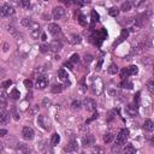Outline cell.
I'll return each mask as SVG.
<instances>
[{"instance_id": "cell-1", "label": "cell", "mask_w": 154, "mask_h": 154, "mask_svg": "<svg viewBox=\"0 0 154 154\" xmlns=\"http://www.w3.org/2000/svg\"><path fill=\"white\" fill-rule=\"evenodd\" d=\"M148 17H149V13H142L141 16H139V17L134 21L133 32H135V30H140V29L148 22Z\"/></svg>"}, {"instance_id": "cell-2", "label": "cell", "mask_w": 154, "mask_h": 154, "mask_svg": "<svg viewBox=\"0 0 154 154\" xmlns=\"http://www.w3.org/2000/svg\"><path fill=\"white\" fill-rule=\"evenodd\" d=\"M129 137V130L128 129H122L119 131V134L117 135V139H116V144L118 146H122V144H124L127 142Z\"/></svg>"}, {"instance_id": "cell-3", "label": "cell", "mask_w": 154, "mask_h": 154, "mask_svg": "<svg viewBox=\"0 0 154 154\" xmlns=\"http://www.w3.org/2000/svg\"><path fill=\"white\" fill-rule=\"evenodd\" d=\"M137 72H139V68L136 65H131V66H129V68H127V69H124L122 71V77L127 78L128 76H134Z\"/></svg>"}, {"instance_id": "cell-4", "label": "cell", "mask_w": 154, "mask_h": 154, "mask_svg": "<svg viewBox=\"0 0 154 154\" xmlns=\"http://www.w3.org/2000/svg\"><path fill=\"white\" fill-rule=\"evenodd\" d=\"M15 13V10L12 6H10L9 4H5L0 7V16L1 17H7V16H12Z\"/></svg>"}, {"instance_id": "cell-5", "label": "cell", "mask_w": 154, "mask_h": 154, "mask_svg": "<svg viewBox=\"0 0 154 154\" xmlns=\"http://www.w3.org/2000/svg\"><path fill=\"white\" fill-rule=\"evenodd\" d=\"M48 85V80L45 75H39L36 80V88L38 89H45Z\"/></svg>"}, {"instance_id": "cell-6", "label": "cell", "mask_w": 154, "mask_h": 154, "mask_svg": "<svg viewBox=\"0 0 154 154\" xmlns=\"http://www.w3.org/2000/svg\"><path fill=\"white\" fill-rule=\"evenodd\" d=\"M65 15V9L61 6H57L53 9V18L54 19H61Z\"/></svg>"}, {"instance_id": "cell-7", "label": "cell", "mask_w": 154, "mask_h": 154, "mask_svg": "<svg viewBox=\"0 0 154 154\" xmlns=\"http://www.w3.org/2000/svg\"><path fill=\"white\" fill-rule=\"evenodd\" d=\"M38 123H39V125L42 128V129H45V130H48L49 129V120H48V118L46 117V116H39V118H38Z\"/></svg>"}, {"instance_id": "cell-8", "label": "cell", "mask_w": 154, "mask_h": 154, "mask_svg": "<svg viewBox=\"0 0 154 154\" xmlns=\"http://www.w3.org/2000/svg\"><path fill=\"white\" fill-rule=\"evenodd\" d=\"M22 135H23V137L25 139V140H28V141H30V140H33L34 139V130L32 129V128H29V127H25V128H23V130H22Z\"/></svg>"}, {"instance_id": "cell-9", "label": "cell", "mask_w": 154, "mask_h": 154, "mask_svg": "<svg viewBox=\"0 0 154 154\" xmlns=\"http://www.w3.org/2000/svg\"><path fill=\"white\" fill-rule=\"evenodd\" d=\"M16 152H17V154H30V148L27 144L19 142V143H17Z\"/></svg>"}, {"instance_id": "cell-10", "label": "cell", "mask_w": 154, "mask_h": 154, "mask_svg": "<svg viewBox=\"0 0 154 154\" xmlns=\"http://www.w3.org/2000/svg\"><path fill=\"white\" fill-rule=\"evenodd\" d=\"M48 32H49L51 35L55 36V35H58L60 33V27L58 24H55V23H52V24L48 25Z\"/></svg>"}, {"instance_id": "cell-11", "label": "cell", "mask_w": 154, "mask_h": 154, "mask_svg": "<svg viewBox=\"0 0 154 154\" xmlns=\"http://www.w3.org/2000/svg\"><path fill=\"white\" fill-rule=\"evenodd\" d=\"M82 143L87 147V146H91L95 143V137L93 135H85L83 139H82Z\"/></svg>"}, {"instance_id": "cell-12", "label": "cell", "mask_w": 154, "mask_h": 154, "mask_svg": "<svg viewBox=\"0 0 154 154\" xmlns=\"http://www.w3.org/2000/svg\"><path fill=\"white\" fill-rule=\"evenodd\" d=\"M128 35H129V32H128V30H127V29H123V30H122V33H120L119 39L114 42V45H113V46H114V47H116V46H118L120 42H123V41H124V40L128 38Z\"/></svg>"}, {"instance_id": "cell-13", "label": "cell", "mask_w": 154, "mask_h": 154, "mask_svg": "<svg viewBox=\"0 0 154 154\" xmlns=\"http://www.w3.org/2000/svg\"><path fill=\"white\" fill-rule=\"evenodd\" d=\"M84 104H85V107L88 111H95L97 108V104L94 100H91V99H85L84 100Z\"/></svg>"}, {"instance_id": "cell-14", "label": "cell", "mask_w": 154, "mask_h": 154, "mask_svg": "<svg viewBox=\"0 0 154 154\" xmlns=\"http://www.w3.org/2000/svg\"><path fill=\"white\" fill-rule=\"evenodd\" d=\"M77 148H78V144H77V142H76L75 140H72V141H70V143L66 146L65 150H66V152H69V153H71V152H75V150H77Z\"/></svg>"}, {"instance_id": "cell-15", "label": "cell", "mask_w": 154, "mask_h": 154, "mask_svg": "<svg viewBox=\"0 0 154 154\" xmlns=\"http://www.w3.org/2000/svg\"><path fill=\"white\" fill-rule=\"evenodd\" d=\"M60 48H61V42H60V41H58V40L52 41V43L49 45V49H52L53 52H58Z\"/></svg>"}, {"instance_id": "cell-16", "label": "cell", "mask_w": 154, "mask_h": 154, "mask_svg": "<svg viewBox=\"0 0 154 154\" xmlns=\"http://www.w3.org/2000/svg\"><path fill=\"white\" fill-rule=\"evenodd\" d=\"M7 104V95L5 91H0V106L5 107Z\"/></svg>"}, {"instance_id": "cell-17", "label": "cell", "mask_w": 154, "mask_h": 154, "mask_svg": "<svg viewBox=\"0 0 154 154\" xmlns=\"http://www.w3.org/2000/svg\"><path fill=\"white\" fill-rule=\"evenodd\" d=\"M143 129L147 130V131H153L154 129V123L150 120V119H147L144 122V124H143Z\"/></svg>"}, {"instance_id": "cell-18", "label": "cell", "mask_w": 154, "mask_h": 154, "mask_svg": "<svg viewBox=\"0 0 154 154\" xmlns=\"http://www.w3.org/2000/svg\"><path fill=\"white\" fill-rule=\"evenodd\" d=\"M127 111H128V113L131 116V117H135L136 114H137V106L136 105H129L128 107H127Z\"/></svg>"}, {"instance_id": "cell-19", "label": "cell", "mask_w": 154, "mask_h": 154, "mask_svg": "<svg viewBox=\"0 0 154 154\" xmlns=\"http://www.w3.org/2000/svg\"><path fill=\"white\" fill-rule=\"evenodd\" d=\"M70 43L71 45H77V43H80L81 41H82V39H81V36L80 35H77V34H72L71 36H70Z\"/></svg>"}, {"instance_id": "cell-20", "label": "cell", "mask_w": 154, "mask_h": 154, "mask_svg": "<svg viewBox=\"0 0 154 154\" xmlns=\"http://www.w3.org/2000/svg\"><path fill=\"white\" fill-rule=\"evenodd\" d=\"M9 119H10V114L6 111L0 112V123H7Z\"/></svg>"}, {"instance_id": "cell-21", "label": "cell", "mask_w": 154, "mask_h": 154, "mask_svg": "<svg viewBox=\"0 0 154 154\" xmlns=\"http://www.w3.org/2000/svg\"><path fill=\"white\" fill-rule=\"evenodd\" d=\"M58 76H59V78L61 80V81H68V72L65 71V69H59V71H58Z\"/></svg>"}, {"instance_id": "cell-22", "label": "cell", "mask_w": 154, "mask_h": 154, "mask_svg": "<svg viewBox=\"0 0 154 154\" xmlns=\"http://www.w3.org/2000/svg\"><path fill=\"white\" fill-rule=\"evenodd\" d=\"M135 153H136V149H135V147H134L133 144L125 146V148H124V154H135Z\"/></svg>"}, {"instance_id": "cell-23", "label": "cell", "mask_w": 154, "mask_h": 154, "mask_svg": "<svg viewBox=\"0 0 154 154\" xmlns=\"http://www.w3.org/2000/svg\"><path fill=\"white\" fill-rule=\"evenodd\" d=\"M113 140H114V135H113V134L107 133V134L104 135V142H105V143H111Z\"/></svg>"}, {"instance_id": "cell-24", "label": "cell", "mask_w": 154, "mask_h": 154, "mask_svg": "<svg viewBox=\"0 0 154 154\" xmlns=\"http://www.w3.org/2000/svg\"><path fill=\"white\" fill-rule=\"evenodd\" d=\"M142 64H143L144 66H147V68H150L152 64H153V59H152V57H146L144 59H142Z\"/></svg>"}, {"instance_id": "cell-25", "label": "cell", "mask_w": 154, "mask_h": 154, "mask_svg": "<svg viewBox=\"0 0 154 154\" xmlns=\"http://www.w3.org/2000/svg\"><path fill=\"white\" fill-rule=\"evenodd\" d=\"M107 71H108L110 75H116V74L118 72V66H117L116 64H111V65L108 66Z\"/></svg>"}, {"instance_id": "cell-26", "label": "cell", "mask_w": 154, "mask_h": 154, "mask_svg": "<svg viewBox=\"0 0 154 154\" xmlns=\"http://www.w3.org/2000/svg\"><path fill=\"white\" fill-rule=\"evenodd\" d=\"M120 10H122V11H124V12L130 11V10H131V3H130V1H125V3H123V4H122Z\"/></svg>"}, {"instance_id": "cell-27", "label": "cell", "mask_w": 154, "mask_h": 154, "mask_svg": "<svg viewBox=\"0 0 154 154\" xmlns=\"http://www.w3.org/2000/svg\"><path fill=\"white\" fill-rule=\"evenodd\" d=\"M59 142H60V136H59L58 134H53V135H52V140H51L52 146H57Z\"/></svg>"}, {"instance_id": "cell-28", "label": "cell", "mask_w": 154, "mask_h": 154, "mask_svg": "<svg viewBox=\"0 0 154 154\" xmlns=\"http://www.w3.org/2000/svg\"><path fill=\"white\" fill-rule=\"evenodd\" d=\"M147 88H148V90H149V93L153 95V94H154V81H153L152 78L148 81V83H147Z\"/></svg>"}, {"instance_id": "cell-29", "label": "cell", "mask_w": 154, "mask_h": 154, "mask_svg": "<svg viewBox=\"0 0 154 154\" xmlns=\"http://www.w3.org/2000/svg\"><path fill=\"white\" fill-rule=\"evenodd\" d=\"M19 95H21V94H19V91H18V90L15 88V89H12V91H11V95H10V97H11L13 100H17V99H19Z\"/></svg>"}, {"instance_id": "cell-30", "label": "cell", "mask_w": 154, "mask_h": 154, "mask_svg": "<svg viewBox=\"0 0 154 154\" xmlns=\"http://www.w3.org/2000/svg\"><path fill=\"white\" fill-rule=\"evenodd\" d=\"M80 61V55L78 54H72L71 58H70V63L71 64H77Z\"/></svg>"}, {"instance_id": "cell-31", "label": "cell", "mask_w": 154, "mask_h": 154, "mask_svg": "<svg viewBox=\"0 0 154 154\" xmlns=\"http://www.w3.org/2000/svg\"><path fill=\"white\" fill-rule=\"evenodd\" d=\"M29 29H30V32H35V30H39L40 29V25H39V23L32 22V24L29 25Z\"/></svg>"}, {"instance_id": "cell-32", "label": "cell", "mask_w": 154, "mask_h": 154, "mask_svg": "<svg viewBox=\"0 0 154 154\" xmlns=\"http://www.w3.org/2000/svg\"><path fill=\"white\" fill-rule=\"evenodd\" d=\"M99 21V15L97 13V11H91V23H95V22H98ZM91 24V25H93Z\"/></svg>"}, {"instance_id": "cell-33", "label": "cell", "mask_w": 154, "mask_h": 154, "mask_svg": "<svg viewBox=\"0 0 154 154\" xmlns=\"http://www.w3.org/2000/svg\"><path fill=\"white\" fill-rule=\"evenodd\" d=\"M122 87H123V88L131 89V88H133V83H131V82H129V81L125 78V81H123V82H122Z\"/></svg>"}, {"instance_id": "cell-34", "label": "cell", "mask_w": 154, "mask_h": 154, "mask_svg": "<svg viewBox=\"0 0 154 154\" xmlns=\"http://www.w3.org/2000/svg\"><path fill=\"white\" fill-rule=\"evenodd\" d=\"M61 85L60 84H54L53 87H52V93H60L61 91Z\"/></svg>"}, {"instance_id": "cell-35", "label": "cell", "mask_w": 154, "mask_h": 154, "mask_svg": "<svg viewBox=\"0 0 154 154\" xmlns=\"http://www.w3.org/2000/svg\"><path fill=\"white\" fill-rule=\"evenodd\" d=\"M118 13H119V9H118V7H111V9H110V15H111L112 17L118 16Z\"/></svg>"}, {"instance_id": "cell-36", "label": "cell", "mask_w": 154, "mask_h": 154, "mask_svg": "<svg viewBox=\"0 0 154 154\" xmlns=\"http://www.w3.org/2000/svg\"><path fill=\"white\" fill-rule=\"evenodd\" d=\"M71 106H72V108H74V110H80L82 105H81V101H78V100H75V101H72Z\"/></svg>"}, {"instance_id": "cell-37", "label": "cell", "mask_w": 154, "mask_h": 154, "mask_svg": "<svg viewBox=\"0 0 154 154\" xmlns=\"http://www.w3.org/2000/svg\"><path fill=\"white\" fill-rule=\"evenodd\" d=\"M91 152H93V154H104V150H102L100 147H98V146L93 147V149H91Z\"/></svg>"}, {"instance_id": "cell-38", "label": "cell", "mask_w": 154, "mask_h": 154, "mask_svg": "<svg viewBox=\"0 0 154 154\" xmlns=\"http://www.w3.org/2000/svg\"><path fill=\"white\" fill-rule=\"evenodd\" d=\"M19 5H21L22 7H24V9H29V6H30V1H29V0H22V1L19 3Z\"/></svg>"}, {"instance_id": "cell-39", "label": "cell", "mask_w": 154, "mask_h": 154, "mask_svg": "<svg viewBox=\"0 0 154 154\" xmlns=\"http://www.w3.org/2000/svg\"><path fill=\"white\" fill-rule=\"evenodd\" d=\"M24 85H25V88H27V89H29V90H30V89L33 88V82L30 81V80H25V81H24Z\"/></svg>"}, {"instance_id": "cell-40", "label": "cell", "mask_w": 154, "mask_h": 154, "mask_svg": "<svg viewBox=\"0 0 154 154\" xmlns=\"http://www.w3.org/2000/svg\"><path fill=\"white\" fill-rule=\"evenodd\" d=\"M30 34H32V36H33L34 39H38V38H39V35L41 34V29L35 30V32H30Z\"/></svg>"}, {"instance_id": "cell-41", "label": "cell", "mask_w": 154, "mask_h": 154, "mask_svg": "<svg viewBox=\"0 0 154 154\" xmlns=\"http://www.w3.org/2000/svg\"><path fill=\"white\" fill-rule=\"evenodd\" d=\"M22 24H23L24 27H28V28H29V25L32 24V21H30L29 18H23V19H22Z\"/></svg>"}, {"instance_id": "cell-42", "label": "cell", "mask_w": 154, "mask_h": 154, "mask_svg": "<svg viewBox=\"0 0 154 154\" xmlns=\"http://www.w3.org/2000/svg\"><path fill=\"white\" fill-rule=\"evenodd\" d=\"M91 60H93V57H91L90 54H85V55H84V63H85V64H89Z\"/></svg>"}, {"instance_id": "cell-43", "label": "cell", "mask_w": 154, "mask_h": 154, "mask_svg": "<svg viewBox=\"0 0 154 154\" xmlns=\"http://www.w3.org/2000/svg\"><path fill=\"white\" fill-rule=\"evenodd\" d=\"M38 112H39V107H38V106H33V107H32V110L29 111V113L32 114V116H35Z\"/></svg>"}, {"instance_id": "cell-44", "label": "cell", "mask_w": 154, "mask_h": 154, "mask_svg": "<svg viewBox=\"0 0 154 154\" xmlns=\"http://www.w3.org/2000/svg\"><path fill=\"white\" fill-rule=\"evenodd\" d=\"M12 84V81L11 80H7V81H5V82H3V84H1V87L3 88H7V87H10Z\"/></svg>"}, {"instance_id": "cell-45", "label": "cell", "mask_w": 154, "mask_h": 154, "mask_svg": "<svg viewBox=\"0 0 154 154\" xmlns=\"http://www.w3.org/2000/svg\"><path fill=\"white\" fill-rule=\"evenodd\" d=\"M47 51H49V46H47V45H42V46H41V52H42V53H45V52H47Z\"/></svg>"}, {"instance_id": "cell-46", "label": "cell", "mask_w": 154, "mask_h": 154, "mask_svg": "<svg viewBox=\"0 0 154 154\" xmlns=\"http://www.w3.org/2000/svg\"><path fill=\"white\" fill-rule=\"evenodd\" d=\"M9 33H11V34H16V29H15V27L11 24V25H9Z\"/></svg>"}, {"instance_id": "cell-47", "label": "cell", "mask_w": 154, "mask_h": 154, "mask_svg": "<svg viewBox=\"0 0 154 154\" xmlns=\"http://www.w3.org/2000/svg\"><path fill=\"white\" fill-rule=\"evenodd\" d=\"M113 114H114V111H110V113H108V116H110V117L107 118V120H108V122H111V120L114 118V116H113Z\"/></svg>"}, {"instance_id": "cell-48", "label": "cell", "mask_w": 154, "mask_h": 154, "mask_svg": "<svg viewBox=\"0 0 154 154\" xmlns=\"http://www.w3.org/2000/svg\"><path fill=\"white\" fill-rule=\"evenodd\" d=\"M5 135H7V130L0 129V137H3V136H5Z\"/></svg>"}, {"instance_id": "cell-49", "label": "cell", "mask_w": 154, "mask_h": 154, "mask_svg": "<svg viewBox=\"0 0 154 154\" xmlns=\"http://www.w3.org/2000/svg\"><path fill=\"white\" fill-rule=\"evenodd\" d=\"M119 147H120V146H118V144L113 146V147H112V152H113V153H114V152H116V153L119 152Z\"/></svg>"}, {"instance_id": "cell-50", "label": "cell", "mask_w": 154, "mask_h": 154, "mask_svg": "<svg viewBox=\"0 0 154 154\" xmlns=\"http://www.w3.org/2000/svg\"><path fill=\"white\" fill-rule=\"evenodd\" d=\"M80 23L82 24V25H85V22H84V16H80Z\"/></svg>"}, {"instance_id": "cell-51", "label": "cell", "mask_w": 154, "mask_h": 154, "mask_svg": "<svg viewBox=\"0 0 154 154\" xmlns=\"http://www.w3.org/2000/svg\"><path fill=\"white\" fill-rule=\"evenodd\" d=\"M43 105H45L46 107H48V106L51 105V101H49V100H47V99H45V100H43Z\"/></svg>"}, {"instance_id": "cell-52", "label": "cell", "mask_w": 154, "mask_h": 154, "mask_svg": "<svg viewBox=\"0 0 154 154\" xmlns=\"http://www.w3.org/2000/svg\"><path fill=\"white\" fill-rule=\"evenodd\" d=\"M133 4H134V6H140V5L142 4V1H134ZM133 4H131V5H133Z\"/></svg>"}, {"instance_id": "cell-53", "label": "cell", "mask_w": 154, "mask_h": 154, "mask_svg": "<svg viewBox=\"0 0 154 154\" xmlns=\"http://www.w3.org/2000/svg\"><path fill=\"white\" fill-rule=\"evenodd\" d=\"M65 66H68L69 69H72V64L70 63V61H69V63H65Z\"/></svg>"}, {"instance_id": "cell-54", "label": "cell", "mask_w": 154, "mask_h": 154, "mask_svg": "<svg viewBox=\"0 0 154 154\" xmlns=\"http://www.w3.org/2000/svg\"><path fill=\"white\" fill-rule=\"evenodd\" d=\"M135 100H136V102H139V101H140V93H137V94H136V98H135Z\"/></svg>"}, {"instance_id": "cell-55", "label": "cell", "mask_w": 154, "mask_h": 154, "mask_svg": "<svg viewBox=\"0 0 154 154\" xmlns=\"http://www.w3.org/2000/svg\"><path fill=\"white\" fill-rule=\"evenodd\" d=\"M3 148H4V146H3V143H1V142H0V152L3 150Z\"/></svg>"}, {"instance_id": "cell-56", "label": "cell", "mask_w": 154, "mask_h": 154, "mask_svg": "<svg viewBox=\"0 0 154 154\" xmlns=\"http://www.w3.org/2000/svg\"><path fill=\"white\" fill-rule=\"evenodd\" d=\"M42 40H46V34H42Z\"/></svg>"}]
</instances>
